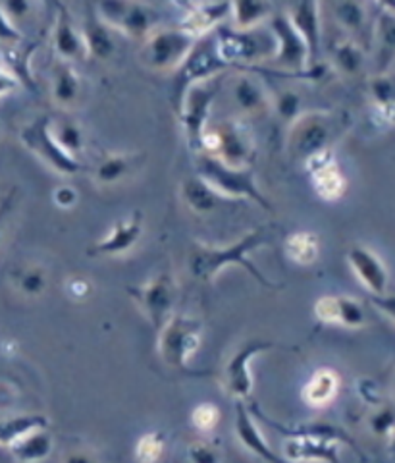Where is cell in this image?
<instances>
[{"label": "cell", "mask_w": 395, "mask_h": 463, "mask_svg": "<svg viewBox=\"0 0 395 463\" xmlns=\"http://www.w3.org/2000/svg\"><path fill=\"white\" fill-rule=\"evenodd\" d=\"M274 240V228L272 226H259L249 232L243 238L236 240L228 245H211L202 241H193L187 253V269L189 274L199 282L211 284L224 269L240 267L245 269L251 277L267 289H280V284L270 280L265 272H262L249 255L255 250L265 248L267 243Z\"/></svg>", "instance_id": "cell-1"}, {"label": "cell", "mask_w": 395, "mask_h": 463, "mask_svg": "<svg viewBox=\"0 0 395 463\" xmlns=\"http://www.w3.org/2000/svg\"><path fill=\"white\" fill-rule=\"evenodd\" d=\"M353 128V116L343 109L303 110L287 126V151L296 161L305 163L315 155L334 151Z\"/></svg>", "instance_id": "cell-2"}, {"label": "cell", "mask_w": 395, "mask_h": 463, "mask_svg": "<svg viewBox=\"0 0 395 463\" xmlns=\"http://www.w3.org/2000/svg\"><path fill=\"white\" fill-rule=\"evenodd\" d=\"M265 421L286 437L282 444V458L287 463H340L342 444L355 448V440L342 429L330 425H306L289 430L280 423H274L267 415ZM357 450V448H355Z\"/></svg>", "instance_id": "cell-3"}, {"label": "cell", "mask_w": 395, "mask_h": 463, "mask_svg": "<svg viewBox=\"0 0 395 463\" xmlns=\"http://www.w3.org/2000/svg\"><path fill=\"white\" fill-rule=\"evenodd\" d=\"M228 70L233 68L228 61H224L221 51H218L214 32L199 37L193 49L185 56V61L178 66V70L172 71L170 103L174 107V112L180 110L185 93L192 90L193 85L222 76Z\"/></svg>", "instance_id": "cell-4"}, {"label": "cell", "mask_w": 395, "mask_h": 463, "mask_svg": "<svg viewBox=\"0 0 395 463\" xmlns=\"http://www.w3.org/2000/svg\"><path fill=\"white\" fill-rule=\"evenodd\" d=\"M197 176L207 182L212 190H216L222 197L236 201L245 199L259 205L262 211H274L270 199L262 194L259 182L255 178L253 168H236L224 165L221 158L211 156L207 153L195 155Z\"/></svg>", "instance_id": "cell-5"}, {"label": "cell", "mask_w": 395, "mask_h": 463, "mask_svg": "<svg viewBox=\"0 0 395 463\" xmlns=\"http://www.w3.org/2000/svg\"><path fill=\"white\" fill-rule=\"evenodd\" d=\"M214 37L218 51L233 70L260 68V64H268L276 52V39L267 25L253 29L221 25L214 29Z\"/></svg>", "instance_id": "cell-6"}, {"label": "cell", "mask_w": 395, "mask_h": 463, "mask_svg": "<svg viewBox=\"0 0 395 463\" xmlns=\"http://www.w3.org/2000/svg\"><path fill=\"white\" fill-rule=\"evenodd\" d=\"M201 153L221 158L224 165L236 168H253L257 163L255 137L241 118L212 122L204 134Z\"/></svg>", "instance_id": "cell-7"}, {"label": "cell", "mask_w": 395, "mask_h": 463, "mask_svg": "<svg viewBox=\"0 0 395 463\" xmlns=\"http://www.w3.org/2000/svg\"><path fill=\"white\" fill-rule=\"evenodd\" d=\"M202 328L201 318L174 313L158 330V355L163 364L174 371L189 373V359L199 350Z\"/></svg>", "instance_id": "cell-8"}, {"label": "cell", "mask_w": 395, "mask_h": 463, "mask_svg": "<svg viewBox=\"0 0 395 463\" xmlns=\"http://www.w3.org/2000/svg\"><path fill=\"white\" fill-rule=\"evenodd\" d=\"M221 90L222 76L201 81L185 93L180 110L175 112L183 129L187 149L193 155H199L202 151V139L211 126V112Z\"/></svg>", "instance_id": "cell-9"}, {"label": "cell", "mask_w": 395, "mask_h": 463, "mask_svg": "<svg viewBox=\"0 0 395 463\" xmlns=\"http://www.w3.org/2000/svg\"><path fill=\"white\" fill-rule=\"evenodd\" d=\"M97 16L124 37L145 41L158 29L160 14L141 0H97Z\"/></svg>", "instance_id": "cell-10"}, {"label": "cell", "mask_w": 395, "mask_h": 463, "mask_svg": "<svg viewBox=\"0 0 395 463\" xmlns=\"http://www.w3.org/2000/svg\"><path fill=\"white\" fill-rule=\"evenodd\" d=\"M20 143L37 161H41L56 174H62V176H74V174L81 172L83 168L81 161L70 156L56 143L51 132V114H39L32 122H27L20 129Z\"/></svg>", "instance_id": "cell-11"}, {"label": "cell", "mask_w": 395, "mask_h": 463, "mask_svg": "<svg viewBox=\"0 0 395 463\" xmlns=\"http://www.w3.org/2000/svg\"><path fill=\"white\" fill-rule=\"evenodd\" d=\"M195 37L183 32L182 27L155 29L143 41L141 62L155 71H175L185 61V56L195 45Z\"/></svg>", "instance_id": "cell-12"}, {"label": "cell", "mask_w": 395, "mask_h": 463, "mask_svg": "<svg viewBox=\"0 0 395 463\" xmlns=\"http://www.w3.org/2000/svg\"><path fill=\"white\" fill-rule=\"evenodd\" d=\"M127 294L136 301V306L141 309V313L147 317V321L153 325V328L158 332L174 315L175 298H178V286H175L174 274L170 270H163L141 286H129Z\"/></svg>", "instance_id": "cell-13"}, {"label": "cell", "mask_w": 395, "mask_h": 463, "mask_svg": "<svg viewBox=\"0 0 395 463\" xmlns=\"http://www.w3.org/2000/svg\"><path fill=\"white\" fill-rule=\"evenodd\" d=\"M276 344L260 338H251L243 342L236 352L230 355L226 365L222 369V386L224 392L236 402H245L251 398L255 379L251 373V361L265 354L268 350H274Z\"/></svg>", "instance_id": "cell-14"}, {"label": "cell", "mask_w": 395, "mask_h": 463, "mask_svg": "<svg viewBox=\"0 0 395 463\" xmlns=\"http://www.w3.org/2000/svg\"><path fill=\"white\" fill-rule=\"evenodd\" d=\"M230 97L241 120L272 114V95L255 70H238L230 81Z\"/></svg>", "instance_id": "cell-15"}, {"label": "cell", "mask_w": 395, "mask_h": 463, "mask_svg": "<svg viewBox=\"0 0 395 463\" xmlns=\"http://www.w3.org/2000/svg\"><path fill=\"white\" fill-rule=\"evenodd\" d=\"M345 257L351 270L355 274V279L371 296L388 294L390 270L384 263V259L374 250L367 248V245L355 243L347 250Z\"/></svg>", "instance_id": "cell-16"}, {"label": "cell", "mask_w": 395, "mask_h": 463, "mask_svg": "<svg viewBox=\"0 0 395 463\" xmlns=\"http://www.w3.org/2000/svg\"><path fill=\"white\" fill-rule=\"evenodd\" d=\"M145 230V219L143 213L136 211L126 219L114 222L108 230L107 236H102L99 241H95L87 255L89 257H122L129 253L143 238Z\"/></svg>", "instance_id": "cell-17"}, {"label": "cell", "mask_w": 395, "mask_h": 463, "mask_svg": "<svg viewBox=\"0 0 395 463\" xmlns=\"http://www.w3.org/2000/svg\"><path fill=\"white\" fill-rule=\"evenodd\" d=\"M52 49L58 56V61L70 64H81L89 61V51L81 33V29L76 25L71 12L66 5L58 6L54 12V25H52Z\"/></svg>", "instance_id": "cell-18"}, {"label": "cell", "mask_w": 395, "mask_h": 463, "mask_svg": "<svg viewBox=\"0 0 395 463\" xmlns=\"http://www.w3.org/2000/svg\"><path fill=\"white\" fill-rule=\"evenodd\" d=\"M311 174L315 194L326 203L340 201L347 194V176L335 161L334 151H326L306 158L303 163Z\"/></svg>", "instance_id": "cell-19"}, {"label": "cell", "mask_w": 395, "mask_h": 463, "mask_svg": "<svg viewBox=\"0 0 395 463\" xmlns=\"http://www.w3.org/2000/svg\"><path fill=\"white\" fill-rule=\"evenodd\" d=\"M315 317L322 325L357 330L367 325V311L353 296H322L315 301Z\"/></svg>", "instance_id": "cell-20"}, {"label": "cell", "mask_w": 395, "mask_h": 463, "mask_svg": "<svg viewBox=\"0 0 395 463\" xmlns=\"http://www.w3.org/2000/svg\"><path fill=\"white\" fill-rule=\"evenodd\" d=\"M287 18L297 27L311 52V66L320 64L322 56V5L320 0H294Z\"/></svg>", "instance_id": "cell-21"}, {"label": "cell", "mask_w": 395, "mask_h": 463, "mask_svg": "<svg viewBox=\"0 0 395 463\" xmlns=\"http://www.w3.org/2000/svg\"><path fill=\"white\" fill-rule=\"evenodd\" d=\"M147 165V153H107L93 168V182L100 187H112L134 178Z\"/></svg>", "instance_id": "cell-22"}, {"label": "cell", "mask_w": 395, "mask_h": 463, "mask_svg": "<svg viewBox=\"0 0 395 463\" xmlns=\"http://www.w3.org/2000/svg\"><path fill=\"white\" fill-rule=\"evenodd\" d=\"M332 14L343 35L359 41L364 47L371 45L374 18H371V12L362 0H338L332 6Z\"/></svg>", "instance_id": "cell-23"}, {"label": "cell", "mask_w": 395, "mask_h": 463, "mask_svg": "<svg viewBox=\"0 0 395 463\" xmlns=\"http://www.w3.org/2000/svg\"><path fill=\"white\" fill-rule=\"evenodd\" d=\"M51 97L54 105L68 112L81 105L83 80L76 64L56 61L51 70Z\"/></svg>", "instance_id": "cell-24"}, {"label": "cell", "mask_w": 395, "mask_h": 463, "mask_svg": "<svg viewBox=\"0 0 395 463\" xmlns=\"http://www.w3.org/2000/svg\"><path fill=\"white\" fill-rule=\"evenodd\" d=\"M233 427H236V437L240 444L247 452L265 459L267 463H287L280 454L274 452V448H270L265 434H262V430L255 423L251 411L247 410V405L243 402H236V425Z\"/></svg>", "instance_id": "cell-25"}, {"label": "cell", "mask_w": 395, "mask_h": 463, "mask_svg": "<svg viewBox=\"0 0 395 463\" xmlns=\"http://www.w3.org/2000/svg\"><path fill=\"white\" fill-rule=\"evenodd\" d=\"M371 118L380 129L395 126V71L376 74L369 81Z\"/></svg>", "instance_id": "cell-26"}, {"label": "cell", "mask_w": 395, "mask_h": 463, "mask_svg": "<svg viewBox=\"0 0 395 463\" xmlns=\"http://www.w3.org/2000/svg\"><path fill=\"white\" fill-rule=\"evenodd\" d=\"M330 66L343 78H357L367 68V47L347 35H340L328 45Z\"/></svg>", "instance_id": "cell-27"}, {"label": "cell", "mask_w": 395, "mask_h": 463, "mask_svg": "<svg viewBox=\"0 0 395 463\" xmlns=\"http://www.w3.org/2000/svg\"><path fill=\"white\" fill-rule=\"evenodd\" d=\"M8 282L18 296L25 299H41L49 292L51 272L47 265L39 260H25L8 272Z\"/></svg>", "instance_id": "cell-28"}, {"label": "cell", "mask_w": 395, "mask_h": 463, "mask_svg": "<svg viewBox=\"0 0 395 463\" xmlns=\"http://www.w3.org/2000/svg\"><path fill=\"white\" fill-rule=\"evenodd\" d=\"M374 76L386 74L395 62V12L380 10L372 25Z\"/></svg>", "instance_id": "cell-29"}, {"label": "cell", "mask_w": 395, "mask_h": 463, "mask_svg": "<svg viewBox=\"0 0 395 463\" xmlns=\"http://www.w3.org/2000/svg\"><path fill=\"white\" fill-rule=\"evenodd\" d=\"M230 16V0H209V3H197L187 14L180 27L195 39L212 33L214 29L221 27L224 20Z\"/></svg>", "instance_id": "cell-30"}, {"label": "cell", "mask_w": 395, "mask_h": 463, "mask_svg": "<svg viewBox=\"0 0 395 463\" xmlns=\"http://www.w3.org/2000/svg\"><path fill=\"white\" fill-rule=\"evenodd\" d=\"M180 197L189 211H193L195 214H201V216L218 211L222 207V203L230 201L216 190H212V187L201 176H197V174L195 176H187L180 184Z\"/></svg>", "instance_id": "cell-31"}, {"label": "cell", "mask_w": 395, "mask_h": 463, "mask_svg": "<svg viewBox=\"0 0 395 463\" xmlns=\"http://www.w3.org/2000/svg\"><path fill=\"white\" fill-rule=\"evenodd\" d=\"M340 386L342 381L338 373L330 367H320L309 376V381L305 383L301 396L309 408L322 410L328 408V405L338 398Z\"/></svg>", "instance_id": "cell-32"}, {"label": "cell", "mask_w": 395, "mask_h": 463, "mask_svg": "<svg viewBox=\"0 0 395 463\" xmlns=\"http://www.w3.org/2000/svg\"><path fill=\"white\" fill-rule=\"evenodd\" d=\"M54 450V437L49 427L35 429L27 432L25 437L14 442L8 452L16 463H42L51 458Z\"/></svg>", "instance_id": "cell-33"}, {"label": "cell", "mask_w": 395, "mask_h": 463, "mask_svg": "<svg viewBox=\"0 0 395 463\" xmlns=\"http://www.w3.org/2000/svg\"><path fill=\"white\" fill-rule=\"evenodd\" d=\"M81 33L85 37L89 58H97V61H108V58L116 52V41H114L116 32L97 16L95 8L87 12Z\"/></svg>", "instance_id": "cell-34"}, {"label": "cell", "mask_w": 395, "mask_h": 463, "mask_svg": "<svg viewBox=\"0 0 395 463\" xmlns=\"http://www.w3.org/2000/svg\"><path fill=\"white\" fill-rule=\"evenodd\" d=\"M274 14L272 0H230V16L238 29L265 25Z\"/></svg>", "instance_id": "cell-35"}, {"label": "cell", "mask_w": 395, "mask_h": 463, "mask_svg": "<svg viewBox=\"0 0 395 463\" xmlns=\"http://www.w3.org/2000/svg\"><path fill=\"white\" fill-rule=\"evenodd\" d=\"M51 132H52L56 143L61 145V147L70 156H74L80 161V156L85 151L87 139H85L83 128L80 126V122L74 118V116H70L66 112L56 116V118H52L51 116Z\"/></svg>", "instance_id": "cell-36"}, {"label": "cell", "mask_w": 395, "mask_h": 463, "mask_svg": "<svg viewBox=\"0 0 395 463\" xmlns=\"http://www.w3.org/2000/svg\"><path fill=\"white\" fill-rule=\"evenodd\" d=\"M51 427V419L42 413H22L0 417V448H8L35 429Z\"/></svg>", "instance_id": "cell-37"}, {"label": "cell", "mask_w": 395, "mask_h": 463, "mask_svg": "<svg viewBox=\"0 0 395 463\" xmlns=\"http://www.w3.org/2000/svg\"><path fill=\"white\" fill-rule=\"evenodd\" d=\"M286 255L299 267H311L320 257V238L311 230H297L286 238Z\"/></svg>", "instance_id": "cell-38"}, {"label": "cell", "mask_w": 395, "mask_h": 463, "mask_svg": "<svg viewBox=\"0 0 395 463\" xmlns=\"http://www.w3.org/2000/svg\"><path fill=\"white\" fill-rule=\"evenodd\" d=\"M0 6H3L8 20L16 25L22 33L24 25L32 24L37 18L41 8L45 10L41 0H0Z\"/></svg>", "instance_id": "cell-39"}, {"label": "cell", "mask_w": 395, "mask_h": 463, "mask_svg": "<svg viewBox=\"0 0 395 463\" xmlns=\"http://www.w3.org/2000/svg\"><path fill=\"white\" fill-rule=\"evenodd\" d=\"M166 454V437L160 430L145 432L136 444V459L139 463H158Z\"/></svg>", "instance_id": "cell-40"}, {"label": "cell", "mask_w": 395, "mask_h": 463, "mask_svg": "<svg viewBox=\"0 0 395 463\" xmlns=\"http://www.w3.org/2000/svg\"><path fill=\"white\" fill-rule=\"evenodd\" d=\"M367 427L374 437L388 439L395 430V408L390 403H378L367 417Z\"/></svg>", "instance_id": "cell-41"}, {"label": "cell", "mask_w": 395, "mask_h": 463, "mask_svg": "<svg viewBox=\"0 0 395 463\" xmlns=\"http://www.w3.org/2000/svg\"><path fill=\"white\" fill-rule=\"evenodd\" d=\"M272 112L280 116L284 124H291L303 112L301 97L296 91H282L280 95L272 97Z\"/></svg>", "instance_id": "cell-42"}, {"label": "cell", "mask_w": 395, "mask_h": 463, "mask_svg": "<svg viewBox=\"0 0 395 463\" xmlns=\"http://www.w3.org/2000/svg\"><path fill=\"white\" fill-rule=\"evenodd\" d=\"M218 421H221V410H218L214 403L202 402L192 411V423L201 432L214 430Z\"/></svg>", "instance_id": "cell-43"}, {"label": "cell", "mask_w": 395, "mask_h": 463, "mask_svg": "<svg viewBox=\"0 0 395 463\" xmlns=\"http://www.w3.org/2000/svg\"><path fill=\"white\" fill-rule=\"evenodd\" d=\"M189 463H222V454L218 446L209 440H197L187 446Z\"/></svg>", "instance_id": "cell-44"}, {"label": "cell", "mask_w": 395, "mask_h": 463, "mask_svg": "<svg viewBox=\"0 0 395 463\" xmlns=\"http://www.w3.org/2000/svg\"><path fill=\"white\" fill-rule=\"evenodd\" d=\"M58 463H102V459L93 446L76 444L66 448Z\"/></svg>", "instance_id": "cell-45"}, {"label": "cell", "mask_w": 395, "mask_h": 463, "mask_svg": "<svg viewBox=\"0 0 395 463\" xmlns=\"http://www.w3.org/2000/svg\"><path fill=\"white\" fill-rule=\"evenodd\" d=\"M64 294L71 301H87L93 296V282L85 277H70L64 282Z\"/></svg>", "instance_id": "cell-46"}, {"label": "cell", "mask_w": 395, "mask_h": 463, "mask_svg": "<svg viewBox=\"0 0 395 463\" xmlns=\"http://www.w3.org/2000/svg\"><path fill=\"white\" fill-rule=\"evenodd\" d=\"M20 43H24V33L8 20L3 6H0V45L12 47L20 45Z\"/></svg>", "instance_id": "cell-47"}, {"label": "cell", "mask_w": 395, "mask_h": 463, "mask_svg": "<svg viewBox=\"0 0 395 463\" xmlns=\"http://www.w3.org/2000/svg\"><path fill=\"white\" fill-rule=\"evenodd\" d=\"M52 201H54V205H56L58 209L70 211V209H74V207L78 205L80 195H78V190H76V187H71V185L64 184V185H58V187H54V192H52Z\"/></svg>", "instance_id": "cell-48"}, {"label": "cell", "mask_w": 395, "mask_h": 463, "mask_svg": "<svg viewBox=\"0 0 395 463\" xmlns=\"http://www.w3.org/2000/svg\"><path fill=\"white\" fill-rule=\"evenodd\" d=\"M372 306L386 315L390 321L395 325V294H384V296H371Z\"/></svg>", "instance_id": "cell-49"}, {"label": "cell", "mask_w": 395, "mask_h": 463, "mask_svg": "<svg viewBox=\"0 0 395 463\" xmlns=\"http://www.w3.org/2000/svg\"><path fill=\"white\" fill-rule=\"evenodd\" d=\"M357 392L361 394L362 400H367L369 403H372V408L378 403H382V398H380V392H378V386L371 379H361L357 383Z\"/></svg>", "instance_id": "cell-50"}, {"label": "cell", "mask_w": 395, "mask_h": 463, "mask_svg": "<svg viewBox=\"0 0 395 463\" xmlns=\"http://www.w3.org/2000/svg\"><path fill=\"white\" fill-rule=\"evenodd\" d=\"M18 87H20L18 80L10 74L3 62H0V97L10 95L12 91H16Z\"/></svg>", "instance_id": "cell-51"}, {"label": "cell", "mask_w": 395, "mask_h": 463, "mask_svg": "<svg viewBox=\"0 0 395 463\" xmlns=\"http://www.w3.org/2000/svg\"><path fill=\"white\" fill-rule=\"evenodd\" d=\"M14 194H8L6 197L0 199V241L5 238V232H6V222H8V216L12 214L14 209Z\"/></svg>", "instance_id": "cell-52"}, {"label": "cell", "mask_w": 395, "mask_h": 463, "mask_svg": "<svg viewBox=\"0 0 395 463\" xmlns=\"http://www.w3.org/2000/svg\"><path fill=\"white\" fill-rule=\"evenodd\" d=\"M170 3L178 10H182L183 14H187L189 10H192L199 3V0H170Z\"/></svg>", "instance_id": "cell-53"}, {"label": "cell", "mask_w": 395, "mask_h": 463, "mask_svg": "<svg viewBox=\"0 0 395 463\" xmlns=\"http://www.w3.org/2000/svg\"><path fill=\"white\" fill-rule=\"evenodd\" d=\"M41 3H42V6H45L47 12H56L58 6L64 5L62 0H41Z\"/></svg>", "instance_id": "cell-54"}, {"label": "cell", "mask_w": 395, "mask_h": 463, "mask_svg": "<svg viewBox=\"0 0 395 463\" xmlns=\"http://www.w3.org/2000/svg\"><path fill=\"white\" fill-rule=\"evenodd\" d=\"M376 5L380 6V10L395 12V0H376Z\"/></svg>", "instance_id": "cell-55"}, {"label": "cell", "mask_w": 395, "mask_h": 463, "mask_svg": "<svg viewBox=\"0 0 395 463\" xmlns=\"http://www.w3.org/2000/svg\"><path fill=\"white\" fill-rule=\"evenodd\" d=\"M388 448H390V452L395 456V430L388 437Z\"/></svg>", "instance_id": "cell-56"}, {"label": "cell", "mask_w": 395, "mask_h": 463, "mask_svg": "<svg viewBox=\"0 0 395 463\" xmlns=\"http://www.w3.org/2000/svg\"><path fill=\"white\" fill-rule=\"evenodd\" d=\"M391 390H393V394H395V374H393V381H391Z\"/></svg>", "instance_id": "cell-57"}, {"label": "cell", "mask_w": 395, "mask_h": 463, "mask_svg": "<svg viewBox=\"0 0 395 463\" xmlns=\"http://www.w3.org/2000/svg\"><path fill=\"white\" fill-rule=\"evenodd\" d=\"M199 3H201V0H199Z\"/></svg>", "instance_id": "cell-58"}]
</instances>
